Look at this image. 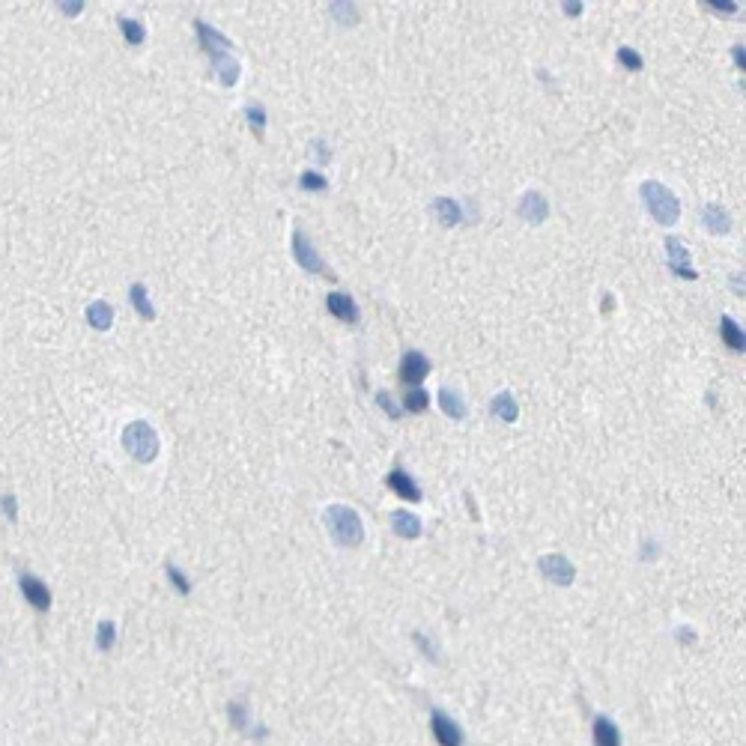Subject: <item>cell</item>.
Listing matches in <instances>:
<instances>
[{
  "label": "cell",
  "instance_id": "obj_1",
  "mask_svg": "<svg viewBox=\"0 0 746 746\" xmlns=\"http://www.w3.org/2000/svg\"><path fill=\"white\" fill-rule=\"evenodd\" d=\"M323 520H325V528H328V535H332V540L340 543V547H358V543L364 540L362 516H358L350 505H328Z\"/></svg>",
  "mask_w": 746,
  "mask_h": 746
},
{
  "label": "cell",
  "instance_id": "obj_2",
  "mask_svg": "<svg viewBox=\"0 0 746 746\" xmlns=\"http://www.w3.org/2000/svg\"><path fill=\"white\" fill-rule=\"evenodd\" d=\"M642 200H645V206H648L651 212V218L657 224H675L681 218V204H678V197L672 194L663 182H657V179H648V182H642Z\"/></svg>",
  "mask_w": 746,
  "mask_h": 746
},
{
  "label": "cell",
  "instance_id": "obj_3",
  "mask_svg": "<svg viewBox=\"0 0 746 746\" xmlns=\"http://www.w3.org/2000/svg\"><path fill=\"white\" fill-rule=\"evenodd\" d=\"M123 448L138 463H152L159 457V433L147 421H132L123 430Z\"/></svg>",
  "mask_w": 746,
  "mask_h": 746
},
{
  "label": "cell",
  "instance_id": "obj_4",
  "mask_svg": "<svg viewBox=\"0 0 746 746\" xmlns=\"http://www.w3.org/2000/svg\"><path fill=\"white\" fill-rule=\"evenodd\" d=\"M540 573L547 577L550 582L555 585H573V579H577V567H573L564 555H558V552H550V555H540V562H538Z\"/></svg>",
  "mask_w": 746,
  "mask_h": 746
},
{
  "label": "cell",
  "instance_id": "obj_5",
  "mask_svg": "<svg viewBox=\"0 0 746 746\" xmlns=\"http://www.w3.org/2000/svg\"><path fill=\"white\" fill-rule=\"evenodd\" d=\"M666 257H669V269L675 272L678 278H686V281H696V269H693V260H690V251H686L684 239L678 236H669L666 239Z\"/></svg>",
  "mask_w": 746,
  "mask_h": 746
},
{
  "label": "cell",
  "instance_id": "obj_6",
  "mask_svg": "<svg viewBox=\"0 0 746 746\" xmlns=\"http://www.w3.org/2000/svg\"><path fill=\"white\" fill-rule=\"evenodd\" d=\"M18 588H21L24 600H27V603H30L36 612H48V609H51V591H48V585L42 582L39 577H33V573H21V577H18Z\"/></svg>",
  "mask_w": 746,
  "mask_h": 746
},
{
  "label": "cell",
  "instance_id": "obj_7",
  "mask_svg": "<svg viewBox=\"0 0 746 746\" xmlns=\"http://www.w3.org/2000/svg\"><path fill=\"white\" fill-rule=\"evenodd\" d=\"M293 257H296V263L302 266L305 272H313V275H323V272H325L323 257L317 254V248L311 245V239L302 230L293 233Z\"/></svg>",
  "mask_w": 746,
  "mask_h": 746
},
{
  "label": "cell",
  "instance_id": "obj_8",
  "mask_svg": "<svg viewBox=\"0 0 746 746\" xmlns=\"http://www.w3.org/2000/svg\"><path fill=\"white\" fill-rule=\"evenodd\" d=\"M430 728H433V737L439 740V746H463V731L445 711H433L430 713Z\"/></svg>",
  "mask_w": 746,
  "mask_h": 746
},
{
  "label": "cell",
  "instance_id": "obj_9",
  "mask_svg": "<svg viewBox=\"0 0 746 746\" xmlns=\"http://www.w3.org/2000/svg\"><path fill=\"white\" fill-rule=\"evenodd\" d=\"M430 373V358L418 350H409L403 358H400V382L406 385H418L424 377Z\"/></svg>",
  "mask_w": 746,
  "mask_h": 746
},
{
  "label": "cell",
  "instance_id": "obj_10",
  "mask_svg": "<svg viewBox=\"0 0 746 746\" xmlns=\"http://www.w3.org/2000/svg\"><path fill=\"white\" fill-rule=\"evenodd\" d=\"M520 215L528 224H543V221H547V215H550L547 197H543L540 191H525L523 200H520Z\"/></svg>",
  "mask_w": 746,
  "mask_h": 746
},
{
  "label": "cell",
  "instance_id": "obj_11",
  "mask_svg": "<svg viewBox=\"0 0 746 746\" xmlns=\"http://www.w3.org/2000/svg\"><path fill=\"white\" fill-rule=\"evenodd\" d=\"M325 308H328V313H332V317H338V320H343V323H355V320H358L355 299H352L350 293H343V290L328 293V296H325Z\"/></svg>",
  "mask_w": 746,
  "mask_h": 746
},
{
  "label": "cell",
  "instance_id": "obj_12",
  "mask_svg": "<svg viewBox=\"0 0 746 746\" xmlns=\"http://www.w3.org/2000/svg\"><path fill=\"white\" fill-rule=\"evenodd\" d=\"M197 27V39H200V45H204V51L212 57V54H221V51H230L233 48V42L227 39L224 33H218L215 27H209L206 21H194Z\"/></svg>",
  "mask_w": 746,
  "mask_h": 746
},
{
  "label": "cell",
  "instance_id": "obj_13",
  "mask_svg": "<svg viewBox=\"0 0 746 746\" xmlns=\"http://www.w3.org/2000/svg\"><path fill=\"white\" fill-rule=\"evenodd\" d=\"M385 484H389L400 499H406V501H421L418 484H415V478L409 475V472H403V469H391V472H389V478H385Z\"/></svg>",
  "mask_w": 746,
  "mask_h": 746
},
{
  "label": "cell",
  "instance_id": "obj_14",
  "mask_svg": "<svg viewBox=\"0 0 746 746\" xmlns=\"http://www.w3.org/2000/svg\"><path fill=\"white\" fill-rule=\"evenodd\" d=\"M701 221H705V230L708 233H728L731 230V215L725 206L720 204H708L705 209H701Z\"/></svg>",
  "mask_w": 746,
  "mask_h": 746
},
{
  "label": "cell",
  "instance_id": "obj_15",
  "mask_svg": "<svg viewBox=\"0 0 746 746\" xmlns=\"http://www.w3.org/2000/svg\"><path fill=\"white\" fill-rule=\"evenodd\" d=\"M591 737H594V746H621V731L609 716H594Z\"/></svg>",
  "mask_w": 746,
  "mask_h": 746
},
{
  "label": "cell",
  "instance_id": "obj_16",
  "mask_svg": "<svg viewBox=\"0 0 746 746\" xmlns=\"http://www.w3.org/2000/svg\"><path fill=\"white\" fill-rule=\"evenodd\" d=\"M212 66H215V72H218V78H221V84L224 87H233V84L239 81V60L233 54H227V51H221V54H212Z\"/></svg>",
  "mask_w": 746,
  "mask_h": 746
},
{
  "label": "cell",
  "instance_id": "obj_17",
  "mask_svg": "<svg viewBox=\"0 0 746 746\" xmlns=\"http://www.w3.org/2000/svg\"><path fill=\"white\" fill-rule=\"evenodd\" d=\"M391 528H394L397 538L415 540V538L421 535V520H418L415 513H409V511H394V513H391Z\"/></svg>",
  "mask_w": 746,
  "mask_h": 746
},
{
  "label": "cell",
  "instance_id": "obj_18",
  "mask_svg": "<svg viewBox=\"0 0 746 746\" xmlns=\"http://www.w3.org/2000/svg\"><path fill=\"white\" fill-rule=\"evenodd\" d=\"M490 412L496 415V418L508 421V424H513L516 418H520V406H516V400H513L511 391H499L493 397V403H490Z\"/></svg>",
  "mask_w": 746,
  "mask_h": 746
},
{
  "label": "cell",
  "instance_id": "obj_19",
  "mask_svg": "<svg viewBox=\"0 0 746 746\" xmlns=\"http://www.w3.org/2000/svg\"><path fill=\"white\" fill-rule=\"evenodd\" d=\"M439 406H442V412L448 415V418H466V400H463V394L460 391H454V389H442L439 391Z\"/></svg>",
  "mask_w": 746,
  "mask_h": 746
},
{
  "label": "cell",
  "instance_id": "obj_20",
  "mask_svg": "<svg viewBox=\"0 0 746 746\" xmlns=\"http://www.w3.org/2000/svg\"><path fill=\"white\" fill-rule=\"evenodd\" d=\"M433 215L445 227H454V224L463 221V212H460V206H457L451 197H436L433 200Z\"/></svg>",
  "mask_w": 746,
  "mask_h": 746
},
{
  "label": "cell",
  "instance_id": "obj_21",
  "mask_svg": "<svg viewBox=\"0 0 746 746\" xmlns=\"http://www.w3.org/2000/svg\"><path fill=\"white\" fill-rule=\"evenodd\" d=\"M87 320H90V325L96 328V332H108V328L113 325V308L99 299V302H93L87 308Z\"/></svg>",
  "mask_w": 746,
  "mask_h": 746
},
{
  "label": "cell",
  "instance_id": "obj_22",
  "mask_svg": "<svg viewBox=\"0 0 746 746\" xmlns=\"http://www.w3.org/2000/svg\"><path fill=\"white\" fill-rule=\"evenodd\" d=\"M128 296H132V305H135V311H138V317H143L147 323H152V320H155V308H152L150 296H147V286H143V284H132Z\"/></svg>",
  "mask_w": 746,
  "mask_h": 746
},
{
  "label": "cell",
  "instance_id": "obj_23",
  "mask_svg": "<svg viewBox=\"0 0 746 746\" xmlns=\"http://www.w3.org/2000/svg\"><path fill=\"white\" fill-rule=\"evenodd\" d=\"M720 335H723V340H725V347L743 352V347H746V340H743V328H740L735 320H731V317H723V320H720Z\"/></svg>",
  "mask_w": 746,
  "mask_h": 746
},
{
  "label": "cell",
  "instance_id": "obj_24",
  "mask_svg": "<svg viewBox=\"0 0 746 746\" xmlns=\"http://www.w3.org/2000/svg\"><path fill=\"white\" fill-rule=\"evenodd\" d=\"M227 716H230L233 728H239L242 735H254V728H251V716H248V705H245V701H230V705H227Z\"/></svg>",
  "mask_w": 746,
  "mask_h": 746
},
{
  "label": "cell",
  "instance_id": "obj_25",
  "mask_svg": "<svg viewBox=\"0 0 746 746\" xmlns=\"http://www.w3.org/2000/svg\"><path fill=\"white\" fill-rule=\"evenodd\" d=\"M113 642H117V624H113V621H99V627H96V648L99 651H111Z\"/></svg>",
  "mask_w": 746,
  "mask_h": 746
},
{
  "label": "cell",
  "instance_id": "obj_26",
  "mask_svg": "<svg viewBox=\"0 0 746 746\" xmlns=\"http://www.w3.org/2000/svg\"><path fill=\"white\" fill-rule=\"evenodd\" d=\"M120 33L126 36L128 45H140L143 36H147V30H143V24L135 21V18H120Z\"/></svg>",
  "mask_w": 746,
  "mask_h": 746
},
{
  "label": "cell",
  "instance_id": "obj_27",
  "mask_svg": "<svg viewBox=\"0 0 746 746\" xmlns=\"http://www.w3.org/2000/svg\"><path fill=\"white\" fill-rule=\"evenodd\" d=\"M165 573H167V579H170V585H174V588H177V591H179L182 597H189V594H191V579L185 577V573H182V570H179L177 564H170V562H167V564H165Z\"/></svg>",
  "mask_w": 746,
  "mask_h": 746
},
{
  "label": "cell",
  "instance_id": "obj_28",
  "mask_svg": "<svg viewBox=\"0 0 746 746\" xmlns=\"http://www.w3.org/2000/svg\"><path fill=\"white\" fill-rule=\"evenodd\" d=\"M430 406V394L424 389H409L403 397V409L406 412H424Z\"/></svg>",
  "mask_w": 746,
  "mask_h": 746
},
{
  "label": "cell",
  "instance_id": "obj_29",
  "mask_svg": "<svg viewBox=\"0 0 746 746\" xmlns=\"http://www.w3.org/2000/svg\"><path fill=\"white\" fill-rule=\"evenodd\" d=\"M245 120H248V126L254 128V135L263 138V132H266V111H263L260 105H248V108H245Z\"/></svg>",
  "mask_w": 746,
  "mask_h": 746
},
{
  "label": "cell",
  "instance_id": "obj_30",
  "mask_svg": "<svg viewBox=\"0 0 746 746\" xmlns=\"http://www.w3.org/2000/svg\"><path fill=\"white\" fill-rule=\"evenodd\" d=\"M299 185H302L305 191H325L328 189V179L323 174H317V170H305L302 177H299Z\"/></svg>",
  "mask_w": 746,
  "mask_h": 746
},
{
  "label": "cell",
  "instance_id": "obj_31",
  "mask_svg": "<svg viewBox=\"0 0 746 746\" xmlns=\"http://www.w3.org/2000/svg\"><path fill=\"white\" fill-rule=\"evenodd\" d=\"M332 16L340 21V24H355L358 21V12L352 4H332Z\"/></svg>",
  "mask_w": 746,
  "mask_h": 746
},
{
  "label": "cell",
  "instance_id": "obj_32",
  "mask_svg": "<svg viewBox=\"0 0 746 746\" xmlns=\"http://www.w3.org/2000/svg\"><path fill=\"white\" fill-rule=\"evenodd\" d=\"M377 403H379L385 412H389V418H400V415H403V409L394 403V397H391L389 391H379V394H377Z\"/></svg>",
  "mask_w": 746,
  "mask_h": 746
},
{
  "label": "cell",
  "instance_id": "obj_33",
  "mask_svg": "<svg viewBox=\"0 0 746 746\" xmlns=\"http://www.w3.org/2000/svg\"><path fill=\"white\" fill-rule=\"evenodd\" d=\"M0 508H4L6 520H12V523L18 520V499L12 496V493H4V496H0Z\"/></svg>",
  "mask_w": 746,
  "mask_h": 746
},
{
  "label": "cell",
  "instance_id": "obj_34",
  "mask_svg": "<svg viewBox=\"0 0 746 746\" xmlns=\"http://www.w3.org/2000/svg\"><path fill=\"white\" fill-rule=\"evenodd\" d=\"M618 60H621L627 69H633V72H639V69H642V57H639L633 48H627V45H624V48H618Z\"/></svg>",
  "mask_w": 746,
  "mask_h": 746
},
{
  "label": "cell",
  "instance_id": "obj_35",
  "mask_svg": "<svg viewBox=\"0 0 746 746\" xmlns=\"http://www.w3.org/2000/svg\"><path fill=\"white\" fill-rule=\"evenodd\" d=\"M412 639H415V645H421V651H424L430 659H433V663H439V654H436V645H433V642H427L421 633H415Z\"/></svg>",
  "mask_w": 746,
  "mask_h": 746
},
{
  "label": "cell",
  "instance_id": "obj_36",
  "mask_svg": "<svg viewBox=\"0 0 746 746\" xmlns=\"http://www.w3.org/2000/svg\"><path fill=\"white\" fill-rule=\"evenodd\" d=\"M678 642H681V645H693V642H696V633H693L690 627H678Z\"/></svg>",
  "mask_w": 746,
  "mask_h": 746
},
{
  "label": "cell",
  "instance_id": "obj_37",
  "mask_svg": "<svg viewBox=\"0 0 746 746\" xmlns=\"http://www.w3.org/2000/svg\"><path fill=\"white\" fill-rule=\"evenodd\" d=\"M313 150H317L320 162H328V147H325V140H313Z\"/></svg>",
  "mask_w": 746,
  "mask_h": 746
},
{
  "label": "cell",
  "instance_id": "obj_38",
  "mask_svg": "<svg viewBox=\"0 0 746 746\" xmlns=\"http://www.w3.org/2000/svg\"><path fill=\"white\" fill-rule=\"evenodd\" d=\"M81 6H84L81 0H78V4H60V9L66 12V16H78V12H81Z\"/></svg>",
  "mask_w": 746,
  "mask_h": 746
},
{
  "label": "cell",
  "instance_id": "obj_39",
  "mask_svg": "<svg viewBox=\"0 0 746 746\" xmlns=\"http://www.w3.org/2000/svg\"><path fill=\"white\" fill-rule=\"evenodd\" d=\"M731 290L737 296H743V275H731Z\"/></svg>",
  "mask_w": 746,
  "mask_h": 746
},
{
  "label": "cell",
  "instance_id": "obj_40",
  "mask_svg": "<svg viewBox=\"0 0 746 746\" xmlns=\"http://www.w3.org/2000/svg\"><path fill=\"white\" fill-rule=\"evenodd\" d=\"M582 4H564V16H579Z\"/></svg>",
  "mask_w": 746,
  "mask_h": 746
},
{
  "label": "cell",
  "instance_id": "obj_41",
  "mask_svg": "<svg viewBox=\"0 0 746 746\" xmlns=\"http://www.w3.org/2000/svg\"><path fill=\"white\" fill-rule=\"evenodd\" d=\"M731 54H735V63H737V66L743 69V48H735V51H731Z\"/></svg>",
  "mask_w": 746,
  "mask_h": 746
}]
</instances>
